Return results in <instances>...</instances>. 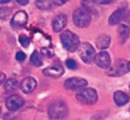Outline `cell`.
<instances>
[{"label": "cell", "mask_w": 130, "mask_h": 120, "mask_svg": "<svg viewBox=\"0 0 130 120\" xmlns=\"http://www.w3.org/2000/svg\"><path fill=\"white\" fill-rule=\"evenodd\" d=\"M16 2H17L19 5L24 6H26V5L28 4L29 0H16Z\"/></svg>", "instance_id": "cell-28"}, {"label": "cell", "mask_w": 130, "mask_h": 120, "mask_svg": "<svg viewBox=\"0 0 130 120\" xmlns=\"http://www.w3.org/2000/svg\"><path fill=\"white\" fill-rule=\"evenodd\" d=\"M68 1H70V0H52V3L57 6H63L66 4Z\"/></svg>", "instance_id": "cell-26"}, {"label": "cell", "mask_w": 130, "mask_h": 120, "mask_svg": "<svg viewBox=\"0 0 130 120\" xmlns=\"http://www.w3.org/2000/svg\"><path fill=\"white\" fill-rule=\"evenodd\" d=\"M128 86H129V89H130V83H129V85H128Z\"/></svg>", "instance_id": "cell-33"}, {"label": "cell", "mask_w": 130, "mask_h": 120, "mask_svg": "<svg viewBox=\"0 0 130 120\" xmlns=\"http://www.w3.org/2000/svg\"><path fill=\"white\" fill-rule=\"evenodd\" d=\"M41 52H42V53H43L44 55H46V56H47V57H51V56H53V55H54L53 52H52L51 50L47 49V48L42 49H41Z\"/></svg>", "instance_id": "cell-25"}, {"label": "cell", "mask_w": 130, "mask_h": 120, "mask_svg": "<svg viewBox=\"0 0 130 120\" xmlns=\"http://www.w3.org/2000/svg\"><path fill=\"white\" fill-rule=\"evenodd\" d=\"M11 1V0H0V4H6Z\"/></svg>", "instance_id": "cell-30"}, {"label": "cell", "mask_w": 130, "mask_h": 120, "mask_svg": "<svg viewBox=\"0 0 130 120\" xmlns=\"http://www.w3.org/2000/svg\"><path fill=\"white\" fill-rule=\"evenodd\" d=\"M37 86V82L33 77H26L20 83V89L24 93H31L32 92Z\"/></svg>", "instance_id": "cell-13"}, {"label": "cell", "mask_w": 130, "mask_h": 120, "mask_svg": "<svg viewBox=\"0 0 130 120\" xmlns=\"http://www.w3.org/2000/svg\"><path fill=\"white\" fill-rule=\"evenodd\" d=\"M128 70L130 71V61L128 63Z\"/></svg>", "instance_id": "cell-31"}, {"label": "cell", "mask_w": 130, "mask_h": 120, "mask_svg": "<svg viewBox=\"0 0 130 120\" xmlns=\"http://www.w3.org/2000/svg\"><path fill=\"white\" fill-rule=\"evenodd\" d=\"M111 42V38L107 34H101L96 39V45L99 49H107Z\"/></svg>", "instance_id": "cell-16"}, {"label": "cell", "mask_w": 130, "mask_h": 120, "mask_svg": "<svg viewBox=\"0 0 130 120\" xmlns=\"http://www.w3.org/2000/svg\"><path fill=\"white\" fill-rule=\"evenodd\" d=\"M66 65H67V66H68L69 69H74L77 67V63H76V62L74 61V59H71V58L67 60V61H66Z\"/></svg>", "instance_id": "cell-23"}, {"label": "cell", "mask_w": 130, "mask_h": 120, "mask_svg": "<svg viewBox=\"0 0 130 120\" xmlns=\"http://www.w3.org/2000/svg\"><path fill=\"white\" fill-rule=\"evenodd\" d=\"M19 41L20 44L25 48L28 47L30 45V39H29V38H28L25 35H20L19 37Z\"/></svg>", "instance_id": "cell-22"}, {"label": "cell", "mask_w": 130, "mask_h": 120, "mask_svg": "<svg viewBox=\"0 0 130 120\" xmlns=\"http://www.w3.org/2000/svg\"><path fill=\"white\" fill-rule=\"evenodd\" d=\"M128 63L124 59H118L113 66L107 69L106 75L112 77H119L128 72Z\"/></svg>", "instance_id": "cell-6"}, {"label": "cell", "mask_w": 130, "mask_h": 120, "mask_svg": "<svg viewBox=\"0 0 130 120\" xmlns=\"http://www.w3.org/2000/svg\"><path fill=\"white\" fill-rule=\"evenodd\" d=\"M91 14L84 8L77 9L73 13V21L78 28H87L91 22Z\"/></svg>", "instance_id": "cell-3"}, {"label": "cell", "mask_w": 130, "mask_h": 120, "mask_svg": "<svg viewBox=\"0 0 130 120\" xmlns=\"http://www.w3.org/2000/svg\"><path fill=\"white\" fill-rule=\"evenodd\" d=\"M94 62L100 68L107 69L111 65V58L108 52H100L96 55L94 58Z\"/></svg>", "instance_id": "cell-8"}, {"label": "cell", "mask_w": 130, "mask_h": 120, "mask_svg": "<svg viewBox=\"0 0 130 120\" xmlns=\"http://www.w3.org/2000/svg\"><path fill=\"white\" fill-rule=\"evenodd\" d=\"M117 35H118V39H119V42L121 44L125 43L128 40V39L130 35L129 27L124 24L120 25L117 29Z\"/></svg>", "instance_id": "cell-15"}, {"label": "cell", "mask_w": 130, "mask_h": 120, "mask_svg": "<svg viewBox=\"0 0 130 120\" xmlns=\"http://www.w3.org/2000/svg\"><path fill=\"white\" fill-rule=\"evenodd\" d=\"M76 98L80 102L83 104L93 105L97 102L98 95L96 91L94 89L84 88L77 93Z\"/></svg>", "instance_id": "cell-4"}, {"label": "cell", "mask_w": 130, "mask_h": 120, "mask_svg": "<svg viewBox=\"0 0 130 120\" xmlns=\"http://www.w3.org/2000/svg\"><path fill=\"white\" fill-rule=\"evenodd\" d=\"M6 75L3 73H1L0 72V86H1L6 80Z\"/></svg>", "instance_id": "cell-29"}, {"label": "cell", "mask_w": 130, "mask_h": 120, "mask_svg": "<svg viewBox=\"0 0 130 120\" xmlns=\"http://www.w3.org/2000/svg\"><path fill=\"white\" fill-rule=\"evenodd\" d=\"M1 112H2V109H1V107H0V115H1Z\"/></svg>", "instance_id": "cell-32"}, {"label": "cell", "mask_w": 130, "mask_h": 120, "mask_svg": "<svg viewBox=\"0 0 130 120\" xmlns=\"http://www.w3.org/2000/svg\"><path fill=\"white\" fill-rule=\"evenodd\" d=\"M78 52L80 58L87 64H90L94 62L96 56V52L93 45L88 42H84L80 45L78 48Z\"/></svg>", "instance_id": "cell-5"}, {"label": "cell", "mask_w": 130, "mask_h": 120, "mask_svg": "<svg viewBox=\"0 0 130 120\" xmlns=\"http://www.w3.org/2000/svg\"><path fill=\"white\" fill-rule=\"evenodd\" d=\"M12 11L10 8L9 7H3L0 8V19H6L8 17L10 16V15L12 14Z\"/></svg>", "instance_id": "cell-21"}, {"label": "cell", "mask_w": 130, "mask_h": 120, "mask_svg": "<svg viewBox=\"0 0 130 120\" xmlns=\"http://www.w3.org/2000/svg\"><path fill=\"white\" fill-rule=\"evenodd\" d=\"M28 22V15L25 11L17 12L12 17L11 24L14 28H22L26 26Z\"/></svg>", "instance_id": "cell-10"}, {"label": "cell", "mask_w": 130, "mask_h": 120, "mask_svg": "<svg viewBox=\"0 0 130 120\" xmlns=\"http://www.w3.org/2000/svg\"><path fill=\"white\" fill-rule=\"evenodd\" d=\"M60 39L63 47L71 52L77 51L80 45L78 36L70 30L63 31L60 34Z\"/></svg>", "instance_id": "cell-1"}, {"label": "cell", "mask_w": 130, "mask_h": 120, "mask_svg": "<svg viewBox=\"0 0 130 120\" xmlns=\"http://www.w3.org/2000/svg\"><path fill=\"white\" fill-rule=\"evenodd\" d=\"M64 73L63 66L60 64H54L51 66L45 68L43 70V74L46 76L51 78H59Z\"/></svg>", "instance_id": "cell-11"}, {"label": "cell", "mask_w": 130, "mask_h": 120, "mask_svg": "<svg viewBox=\"0 0 130 120\" xmlns=\"http://www.w3.org/2000/svg\"><path fill=\"white\" fill-rule=\"evenodd\" d=\"M113 99L118 106H122L129 101V96L122 91H116L113 95Z\"/></svg>", "instance_id": "cell-17"}, {"label": "cell", "mask_w": 130, "mask_h": 120, "mask_svg": "<svg viewBox=\"0 0 130 120\" xmlns=\"http://www.w3.org/2000/svg\"><path fill=\"white\" fill-rule=\"evenodd\" d=\"M47 113L49 117L52 119L63 118L68 114V108L63 101L57 100L49 105Z\"/></svg>", "instance_id": "cell-2"}, {"label": "cell", "mask_w": 130, "mask_h": 120, "mask_svg": "<svg viewBox=\"0 0 130 120\" xmlns=\"http://www.w3.org/2000/svg\"><path fill=\"white\" fill-rule=\"evenodd\" d=\"M94 1L98 3V4H101V5H107V4H110L111 3H112L114 0H94Z\"/></svg>", "instance_id": "cell-27"}, {"label": "cell", "mask_w": 130, "mask_h": 120, "mask_svg": "<svg viewBox=\"0 0 130 120\" xmlns=\"http://www.w3.org/2000/svg\"><path fill=\"white\" fill-rule=\"evenodd\" d=\"M68 22V18L65 14H59L55 16L52 21V28L55 32H61Z\"/></svg>", "instance_id": "cell-12"}, {"label": "cell", "mask_w": 130, "mask_h": 120, "mask_svg": "<svg viewBox=\"0 0 130 120\" xmlns=\"http://www.w3.org/2000/svg\"><path fill=\"white\" fill-rule=\"evenodd\" d=\"M19 82L15 79H9L8 80L6 81L5 86H4V89L6 92H12L15 91L16 89H18L19 88Z\"/></svg>", "instance_id": "cell-18"}, {"label": "cell", "mask_w": 130, "mask_h": 120, "mask_svg": "<svg viewBox=\"0 0 130 120\" xmlns=\"http://www.w3.org/2000/svg\"><path fill=\"white\" fill-rule=\"evenodd\" d=\"M25 58H26V55L23 52H22V51L17 52V53L15 55V58L18 60V61L22 62V61H24V60L25 59Z\"/></svg>", "instance_id": "cell-24"}, {"label": "cell", "mask_w": 130, "mask_h": 120, "mask_svg": "<svg viewBox=\"0 0 130 120\" xmlns=\"http://www.w3.org/2000/svg\"><path fill=\"white\" fill-rule=\"evenodd\" d=\"M87 86V81L81 77H71L64 82V87L67 89H76Z\"/></svg>", "instance_id": "cell-9"}, {"label": "cell", "mask_w": 130, "mask_h": 120, "mask_svg": "<svg viewBox=\"0 0 130 120\" xmlns=\"http://www.w3.org/2000/svg\"><path fill=\"white\" fill-rule=\"evenodd\" d=\"M25 104L22 97L19 95H12L7 98L6 101V106L9 111H16L22 108Z\"/></svg>", "instance_id": "cell-7"}, {"label": "cell", "mask_w": 130, "mask_h": 120, "mask_svg": "<svg viewBox=\"0 0 130 120\" xmlns=\"http://www.w3.org/2000/svg\"><path fill=\"white\" fill-rule=\"evenodd\" d=\"M125 16V10L124 9H118L114 11L109 18V24L115 26L119 23Z\"/></svg>", "instance_id": "cell-14"}, {"label": "cell", "mask_w": 130, "mask_h": 120, "mask_svg": "<svg viewBox=\"0 0 130 120\" xmlns=\"http://www.w3.org/2000/svg\"><path fill=\"white\" fill-rule=\"evenodd\" d=\"M52 3L51 0H35L36 6L41 10L49 9L51 7Z\"/></svg>", "instance_id": "cell-20"}, {"label": "cell", "mask_w": 130, "mask_h": 120, "mask_svg": "<svg viewBox=\"0 0 130 120\" xmlns=\"http://www.w3.org/2000/svg\"><path fill=\"white\" fill-rule=\"evenodd\" d=\"M30 61H31V64H33L36 67H40L43 65L42 58H41L40 53L36 50H35L33 52V53L31 54V58H30Z\"/></svg>", "instance_id": "cell-19"}]
</instances>
